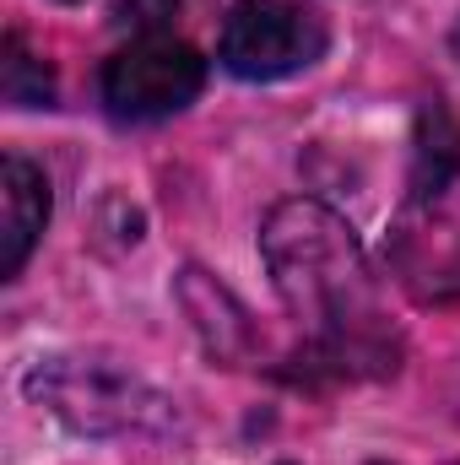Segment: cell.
Returning <instances> with one entry per match:
<instances>
[{"instance_id": "cell-6", "label": "cell", "mask_w": 460, "mask_h": 465, "mask_svg": "<svg viewBox=\"0 0 460 465\" xmlns=\"http://www.w3.org/2000/svg\"><path fill=\"white\" fill-rule=\"evenodd\" d=\"M0 87H5V104H16V109H49V98H55V82H49V71L27 54V44L11 33L5 38V60H0Z\"/></svg>"}, {"instance_id": "cell-2", "label": "cell", "mask_w": 460, "mask_h": 465, "mask_svg": "<svg viewBox=\"0 0 460 465\" xmlns=\"http://www.w3.org/2000/svg\"><path fill=\"white\" fill-rule=\"evenodd\" d=\"M27 390L82 433H152L168 422V401L157 390H146L135 373L98 362V357L38 362Z\"/></svg>"}, {"instance_id": "cell-1", "label": "cell", "mask_w": 460, "mask_h": 465, "mask_svg": "<svg viewBox=\"0 0 460 465\" xmlns=\"http://www.w3.org/2000/svg\"><path fill=\"white\" fill-rule=\"evenodd\" d=\"M260 254L282 303L325 341V347H363L374 331V271L363 243L342 217L320 201H282L260 228Z\"/></svg>"}, {"instance_id": "cell-5", "label": "cell", "mask_w": 460, "mask_h": 465, "mask_svg": "<svg viewBox=\"0 0 460 465\" xmlns=\"http://www.w3.org/2000/svg\"><path fill=\"white\" fill-rule=\"evenodd\" d=\"M49 223V179L27 157L0 163V276H22L33 243L44 238Z\"/></svg>"}, {"instance_id": "cell-4", "label": "cell", "mask_w": 460, "mask_h": 465, "mask_svg": "<svg viewBox=\"0 0 460 465\" xmlns=\"http://www.w3.org/2000/svg\"><path fill=\"white\" fill-rule=\"evenodd\" d=\"M104 109L125 124H152L179 109H190L206 87V60L168 38V33H141L104 65Z\"/></svg>"}, {"instance_id": "cell-3", "label": "cell", "mask_w": 460, "mask_h": 465, "mask_svg": "<svg viewBox=\"0 0 460 465\" xmlns=\"http://www.w3.org/2000/svg\"><path fill=\"white\" fill-rule=\"evenodd\" d=\"M331 44V27L304 0H238L223 22L217 60L238 82H282L309 71Z\"/></svg>"}]
</instances>
